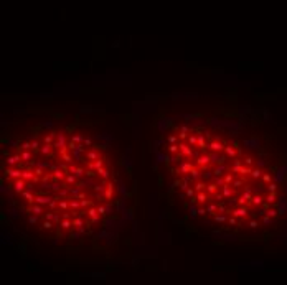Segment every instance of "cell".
<instances>
[{
	"instance_id": "cell-1",
	"label": "cell",
	"mask_w": 287,
	"mask_h": 285,
	"mask_svg": "<svg viewBox=\"0 0 287 285\" xmlns=\"http://www.w3.org/2000/svg\"><path fill=\"white\" fill-rule=\"evenodd\" d=\"M2 180L27 223L51 239L89 237L119 203L109 152L75 129H43L15 140L4 152Z\"/></svg>"
},
{
	"instance_id": "cell-2",
	"label": "cell",
	"mask_w": 287,
	"mask_h": 285,
	"mask_svg": "<svg viewBox=\"0 0 287 285\" xmlns=\"http://www.w3.org/2000/svg\"><path fill=\"white\" fill-rule=\"evenodd\" d=\"M163 157L181 204L218 231H256L269 226L284 208L266 163L218 129L175 125Z\"/></svg>"
}]
</instances>
